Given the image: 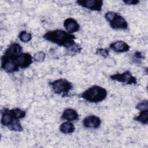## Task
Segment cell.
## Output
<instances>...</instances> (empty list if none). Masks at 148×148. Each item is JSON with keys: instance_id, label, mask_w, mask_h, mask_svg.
Wrapping results in <instances>:
<instances>
[{"instance_id": "obj_1", "label": "cell", "mask_w": 148, "mask_h": 148, "mask_svg": "<svg viewBox=\"0 0 148 148\" xmlns=\"http://www.w3.org/2000/svg\"><path fill=\"white\" fill-rule=\"evenodd\" d=\"M45 39L66 48L69 55L74 56L80 52L82 47L75 42V36L62 29H56L46 32Z\"/></svg>"}, {"instance_id": "obj_2", "label": "cell", "mask_w": 148, "mask_h": 148, "mask_svg": "<svg viewBox=\"0 0 148 148\" xmlns=\"http://www.w3.org/2000/svg\"><path fill=\"white\" fill-rule=\"evenodd\" d=\"M107 95L108 92L105 88L94 85L83 92L80 97L90 102L97 103L105 99Z\"/></svg>"}, {"instance_id": "obj_3", "label": "cell", "mask_w": 148, "mask_h": 148, "mask_svg": "<svg viewBox=\"0 0 148 148\" xmlns=\"http://www.w3.org/2000/svg\"><path fill=\"white\" fill-rule=\"evenodd\" d=\"M1 124L7 127L10 130L14 131H22L23 128L18 119L14 116L12 110L8 108H3L1 110Z\"/></svg>"}, {"instance_id": "obj_4", "label": "cell", "mask_w": 148, "mask_h": 148, "mask_svg": "<svg viewBox=\"0 0 148 148\" xmlns=\"http://www.w3.org/2000/svg\"><path fill=\"white\" fill-rule=\"evenodd\" d=\"M50 85L55 94L63 97L69 96V92L73 88V85L69 81L62 78L50 82Z\"/></svg>"}, {"instance_id": "obj_5", "label": "cell", "mask_w": 148, "mask_h": 148, "mask_svg": "<svg viewBox=\"0 0 148 148\" xmlns=\"http://www.w3.org/2000/svg\"><path fill=\"white\" fill-rule=\"evenodd\" d=\"M1 60L12 61L19 69H24L30 66L33 62V57L28 53H21L20 54L10 58H2Z\"/></svg>"}, {"instance_id": "obj_6", "label": "cell", "mask_w": 148, "mask_h": 148, "mask_svg": "<svg viewBox=\"0 0 148 148\" xmlns=\"http://www.w3.org/2000/svg\"><path fill=\"white\" fill-rule=\"evenodd\" d=\"M109 77L112 80L117 81L126 84H135L137 83L136 78L134 77L128 70L121 73H115Z\"/></svg>"}, {"instance_id": "obj_7", "label": "cell", "mask_w": 148, "mask_h": 148, "mask_svg": "<svg viewBox=\"0 0 148 148\" xmlns=\"http://www.w3.org/2000/svg\"><path fill=\"white\" fill-rule=\"evenodd\" d=\"M110 27L114 29H127L128 24L126 20L120 14L116 13L112 18L108 21Z\"/></svg>"}, {"instance_id": "obj_8", "label": "cell", "mask_w": 148, "mask_h": 148, "mask_svg": "<svg viewBox=\"0 0 148 148\" xmlns=\"http://www.w3.org/2000/svg\"><path fill=\"white\" fill-rule=\"evenodd\" d=\"M76 2L83 8L97 12L101 10L103 5V1L101 0H78Z\"/></svg>"}, {"instance_id": "obj_9", "label": "cell", "mask_w": 148, "mask_h": 148, "mask_svg": "<svg viewBox=\"0 0 148 148\" xmlns=\"http://www.w3.org/2000/svg\"><path fill=\"white\" fill-rule=\"evenodd\" d=\"M23 52V48L18 43H12L5 50L2 57L10 58Z\"/></svg>"}, {"instance_id": "obj_10", "label": "cell", "mask_w": 148, "mask_h": 148, "mask_svg": "<svg viewBox=\"0 0 148 148\" xmlns=\"http://www.w3.org/2000/svg\"><path fill=\"white\" fill-rule=\"evenodd\" d=\"M101 124L100 118L95 115H90L86 117L83 120V125L85 128H98Z\"/></svg>"}, {"instance_id": "obj_11", "label": "cell", "mask_w": 148, "mask_h": 148, "mask_svg": "<svg viewBox=\"0 0 148 148\" xmlns=\"http://www.w3.org/2000/svg\"><path fill=\"white\" fill-rule=\"evenodd\" d=\"M64 27L68 33L73 34L78 31L80 29V25L77 21L73 18H67L64 21Z\"/></svg>"}, {"instance_id": "obj_12", "label": "cell", "mask_w": 148, "mask_h": 148, "mask_svg": "<svg viewBox=\"0 0 148 148\" xmlns=\"http://www.w3.org/2000/svg\"><path fill=\"white\" fill-rule=\"evenodd\" d=\"M109 47L114 51L117 53L127 52L130 49V46L126 42L122 40H117L111 43L109 45Z\"/></svg>"}, {"instance_id": "obj_13", "label": "cell", "mask_w": 148, "mask_h": 148, "mask_svg": "<svg viewBox=\"0 0 148 148\" xmlns=\"http://www.w3.org/2000/svg\"><path fill=\"white\" fill-rule=\"evenodd\" d=\"M61 119L64 120L69 121H76L79 119V114L75 109L72 108H68L64 110L62 115Z\"/></svg>"}, {"instance_id": "obj_14", "label": "cell", "mask_w": 148, "mask_h": 148, "mask_svg": "<svg viewBox=\"0 0 148 148\" xmlns=\"http://www.w3.org/2000/svg\"><path fill=\"white\" fill-rule=\"evenodd\" d=\"M1 68L7 73H13L19 70V68L11 61L1 60Z\"/></svg>"}, {"instance_id": "obj_15", "label": "cell", "mask_w": 148, "mask_h": 148, "mask_svg": "<svg viewBox=\"0 0 148 148\" xmlns=\"http://www.w3.org/2000/svg\"><path fill=\"white\" fill-rule=\"evenodd\" d=\"M75 130V127L71 121H67L62 123L60 127V131L65 134L73 133Z\"/></svg>"}, {"instance_id": "obj_16", "label": "cell", "mask_w": 148, "mask_h": 148, "mask_svg": "<svg viewBox=\"0 0 148 148\" xmlns=\"http://www.w3.org/2000/svg\"><path fill=\"white\" fill-rule=\"evenodd\" d=\"M134 120L143 124L147 125L148 123V109L140 111L139 115L135 116Z\"/></svg>"}, {"instance_id": "obj_17", "label": "cell", "mask_w": 148, "mask_h": 148, "mask_svg": "<svg viewBox=\"0 0 148 148\" xmlns=\"http://www.w3.org/2000/svg\"><path fill=\"white\" fill-rule=\"evenodd\" d=\"M18 38L23 42H28L32 39V35L25 31H22L18 35Z\"/></svg>"}, {"instance_id": "obj_18", "label": "cell", "mask_w": 148, "mask_h": 148, "mask_svg": "<svg viewBox=\"0 0 148 148\" xmlns=\"http://www.w3.org/2000/svg\"><path fill=\"white\" fill-rule=\"evenodd\" d=\"M12 110L14 116L17 119L20 120L21 119H23L25 117L26 115V112L20 108H14V109H12Z\"/></svg>"}, {"instance_id": "obj_19", "label": "cell", "mask_w": 148, "mask_h": 148, "mask_svg": "<svg viewBox=\"0 0 148 148\" xmlns=\"http://www.w3.org/2000/svg\"><path fill=\"white\" fill-rule=\"evenodd\" d=\"M46 57V54L43 51H39L34 54L33 56V60L37 62H42L45 60Z\"/></svg>"}, {"instance_id": "obj_20", "label": "cell", "mask_w": 148, "mask_h": 148, "mask_svg": "<svg viewBox=\"0 0 148 148\" xmlns=\"http://www.w3.org/2000/svg\"><path fill=\"white\" fill-rule=\"evenodd\" d=\"M136 109L140 111L147 110L148 109V101L145 99L141 101L136 106Z\"/></svg>"}, {"instance_id": "obj_21", "label": "cell", "mask_w": 148, "mask_h": 148, "mask_svg": "<svg viewBox=\"0 0 148 148\" xmlns=\"http://www.w3.org/2000/svg\"><path fill=\"white\" fill-rule=\"evenodd\" d=\"M96 53L99 56L104 58H106L108 57L109 54V51L108 49H102V48H98L96 50Z\"/></svg>"}, {"instance_id": "obj_22", "label": "cell", "mask_w": 148, "mask_h": 148, "mask_svg": "<svg viewBox=\"0 0 148 148\" xmlns=\"http://www.w3.org/2000/svg\"><path fill=\"white\" fill-rule=\"evenodd\" d=\"M123 2L128 5H135L139 3V1L137 0H126L123 1Z\"/></svg>"}, {"instance_id": "obj_23", "label": "cell", "mask_w": 148, "mask_h": 148, "mask_svg": "<svg viewBox=\"0 0 148 148\" xmlns=\"http://www.w3.org/2000/svg\"><path fill=\"white\" fill-rule=\"evenodd\" d=\"M135 56L138 59H142V58H144V56H143L142 53L140 52V51H136L135 53Z\"/></svg>"}]
</instances>
